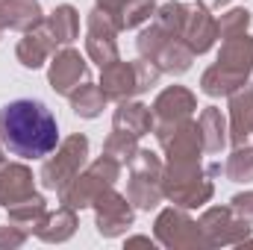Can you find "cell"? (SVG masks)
I'll use <instances>...</instances> for the list:
<instances>
[{
    "instance_id": "obj_1",
    "label": "cell",
    "mask_w": 253,
    "mask_h": 250,
    "mask_svg": "<svg viewBox=\"0 0 253 250\" xmlns=\"http://www.w3.org/2000/svg\"><path fill=\"white\" fill-rule=\"evenodd\" d=\"M0 138L21 159H44L59 144V124L39 100H12L0 109Z\"/></svg>"
},
{
    "instance_id": "obj_2",
    "label": "cell",
    "mask_w": 253,
    "mask_h": 250,
    "mask_svg": "<svg viewBox=\"0 0 253 250\" xmlns=\"http://www.w3.org/2000/svg\"><path fill=\"white\" fill-rule=\"evenodd\" d=\"M251 71H253V39L248 33H242L236 39H224L218 62L200 77V88L209 97L233 94L236 88H242L248 83Z\"/></svg>"
},
{
    "instance_id": "obj_3",
    "label": "cell",
    "mask_w": 253,
    "mask_h": 250,
    "mask_svg": "<svg viewBox=\"0 0 253 250\" xmlns=\"http://www.w3.org/2000/svg\"><path fill=\"white\" fill-rule=\"evenodd\" d=\"M118 174H121V162L112 159L109 153L100 156L85 174H77V177L59 191V194H62V203L71 206V209L94 206V200H97L106 188H112V183L118 180Z\"/></svg>"
},
{
    "instance_id": "obj_4",
    "label": "cell",
    "mask_w": 253,
    "mask_h": 250,
    "mask_svg": "<svg viewBox=\"0 0 253 250\" xmlns=\"http://www.w3.org/2000/svg\"><path fill=\"white\" fill-rule=\"evenodd\" d=\"M162 194L186 209H194L212 197V183L203 177L197 162L194 165H168V171H162Z\"/></svg>"
},
{
    "instance_id": "obj_5",
    "label": "cell",
    "mask_w": 253,
    "mask_h": 250,
    "mask_svg": "<svg viewBox=\"0 0 253 250\" xmlns=\"http://www.w3.org/2000/svg\"><path fill=\"white\" fill-rule=\"evenodd\" d=\"M85 156H88V138L85 135L65 138L59 144V150H56V156L42 165V186L62 191L80 174V168L85 165Z\"/></svg>"
},
{
    "instance_id": "obj_6",
    "label": "cell",
    "mask_w": 253,
    "mask_h": 250,
    "mask_svg": "<svg viewBox=\"0 0 253 250\" xmlns=\"http://www.w3.org/2000/svg\"><path fill=\"white\" fill-rule=\"evenodd\" d=\"M159 144L168 153V165H194L203 141H200V129L194 121H171V124H159L156 126Z\"/></svg>"
},
{
    "instance_id": "obj_7",
    "label": "cell",
    "mask_w": 253,
    "mask_h": 250,
    "mask_svg": "<svg viewBox=\"0 0 253 250\" xmlns=\"http://www.w3.org/2000/svg\"><path fill=\"white\" fill-rule=\"evenodd\" d=\"M115 36H118V21L103 12V9H94L88 12V36H85V50L94 62L109 65L118 59V44H115Z\"/></svg>"
},
{
    "instance_id": "obj_8",
    "label": "cell",
    "mask_w": 253,
    "mask_h": 250,
    "mask_svg": "<svg viewBox=\"0 0 253 250\" xmlns=\"http://www.w3.org/2000/svg\"><path fill=\"white\" fill-rule=\"evenodd\" d=\"M85 77H88V65L80 56V50H74V47L59 50V53L53 56V62H50V71H47V80H50L53 91H59L65 97H68L80 83H85Z\"/></svg>"
},
{
    "instance_id": "obj_9",
    "label": "cell",
    "mask_w": 253,
    "mask_h": 250,
    "mask_svg": "<svg viewBox=\"0 0 253 250\" xmlns=\"http://www.w3.org/2000/svg\"><path fill=\"white\" fill-rule=\"evenodd\" d=\"M100 88L106 91L109 100H126L132 94H141V83H138V68L135 62H109L103 65L100 74Z\"/></svg>"
},
{
    "instance_id": "obj_10",
    "label": "cell",
    "mask_w": 253,
    "mask_h": 250,
    "mask_svg": "<svg viewBox=\"0 0 253 250\" xmlns=\"http://www.w3.org/2000/svg\"><path fill=\"white\" fill-rule=\"evenodd\" d=\"M253 138V85L245 83L230 94V141L248 144Z\"/></svg>"
},
{
    "instance_id": "obj_11",
    "label": "cell",
    "mask_w": 253,
    "mask_h": 250,
    "mask_svg": "<svg viewBox=\"0 0 253 250\" xmlns=\"http://www.w3.org/2000/svg\"><path fill=\"white\" fill-rule=\"evenodd\" d=\"M94 206H97V227H100L103 236H115V233H121L124 227L132 224L129 200L121 197L118 191H112V188H106V191L94 200Z\"/></svg>"
},
{
    "instance_id": "obj_12",
    "label": "cell",
    "mask_w": 253,
    "mask_h": 250,
    "mask_svg": "<svg viewBox=\"0 0 253 250\" xmlns=\"http://www.w3.org/2000/svg\"><path fill=\"white\" fill-rule=\"evenodd\" d=\"M194 109H197V100H194V94H191L189 88L171 85V88H165L156 97V103H153V121H159V124L186 121V118H191Z\"/></svg>"
},
{
    "instance_id": "obj_13",
    "label": "cell",
    "mask_w": 253,
    "mask_h": 250,
    "mask_svg": "<svg viewBox=\"0 0 253 250\" xmlns=\"http://www.w3.org/2000/svg\"><path fill=\"white\" fill-rule=\"evenodd\" d=\"M180 39L191 47V53H206V50L215 44V39H218V21L209 15V9L200 6V9L189 12Z\"/></svg>"
},
{
    "instance_id": "obj_14",
    "label": "cell",
    "mask_w": 253,
    "mask_h": 250,
    "mask_svg": "<svg viewBox=\"0 0 253 250\" xmlns=\"http://www.w3.org/2000/svg\"><path fill=\"white\" fill-rule=\"evenodd\" d=\"M39 24H44L39 0H0V30L30 33Z\"/></svg>"
},
{
    "instance_id": "obj_15",
    "label": "cell",
    "mask_w": 253,
    "mask_h": 250,
    "mask_svg": "<svg viewBox=\"0 0 253 250\" xmlns=\"http://www.w3.org/2000/svg\"><path fill=\"white\" fill-rule=\"evenodd\" d=\"M56 50V39L50 36V30L44 24H39L36 30H30L21 42H18V62L24 68H42L47 62V56Z\"/></svg>"
},
{
    "instance_id": "obj_16",
    "label": "cell",
    "mask_w": 253,
    "mask_h": 250,
    "mask_svg": "<svg viewBox=\"0 0 253 250\" xmlns=\"http://www.w3.org/2000/svg\"><path fill=\"white\" fill-rule=\"evenodd\" d=\"M33 194V174L24 165H0V203L12 206Z\"/></svg>"
},
{
    "instance_id": "obj_17",
    "label": "cell",
    "mask_w": 253,
    "mask_h": 250,
    "mask_svg": "<svg viewBox=\"0 0 253 250\" xmlns=\"http://www.w3.org/2000/svg\"><path fill=\"white\" fill-rule=\"evenodd\" d=\"M115 129L118 132H126L132 138H141L144 132L153 129V112L144 106V103H129V100H121V106L115 109Z\"/></svg>"
},
{
    "instance_id": "obj_18",
    "label": "cell",
    "mask_w": 253,
    "mask_h": 250,
    "mask_svg": "<svg viewBox=\"0 0 253 250\" xmlns=\"http://www.w3.org/2000/svg\"><path fill=\"white\" fill-rule=\"evenodd\" d=\"M197 129H200L203 150H209V153H221V150L227 147V141H230V135H227V121H224L221 109H215V106H206V109L200 112Z\"/></svg>"
},
{
    "instance_id": "obj_19",
    "label": "cell",
    "mask_w": 253,
    "mask_h": 250,
    "mask_svg": "<svg viewBox=\"0 0 253 250\" xmlns=\"http://www.w3.org/2000/svg\"><path fill=\"white\" fill-rule=\"evenodd\" d=\"M168 212V218H171V224L177 227V230H171V227H162V224H156V233H159V239L168 245V248H180V245H194V242H200V233H197V224L189 221L183 212H177V209H165Z\"/></svg>"
},
{
    "instance_id": "obj_20",
    "label": "cell",
    "mask_w": 253,
    "mask_h": 250,
    "mask_svg": "<svg viewBox=\"0 0 253 250\" xmlns=\"http://www.w3.org/2000/svg\"><path fill=\"white\" fill-rule=\"evenodd\" d=\"M71 106H74V112L80 115V118H97L103 109H106V91L100 88V85H94V83H85V85H77L71 94Z\"/></svg>"
},
{
    "instance_id": "obj_21",
    "label": "cell",
    "mask_w": 253,
    "mask_h": 250,
    "mask_svg": "<svg viewBox=\"0 0 253 250\" xmlns=\"http://www.w3.org/2000/svg\"><path fill=\"white\" fill-rule=\"evenodd\" d=\"M44 27L50 30V36L56 39V44H71L77 36H80V15H77V9L74 6H59L47 21H44Z\"/></svg>"
},
{
    "instance_id": "obj_22",
    "label": "cell",
    "mask_w": 253,
    "mask_h": 250,
    "mask_svg": "<svg viewBox=\"0 0 253 250\" xmlns=\"http://www.w3.org/2000/svg\"><path fill=\"white\" fill-rule=\"evenodd\" d=\"M191 59H194V53H191V47L183 42V39H171L165 47H162V53H159V71H165V74H186L191 68Z\"/></svg>"
},
{
    "instance_id": "obj_23",
    "label": "cell",
    "mask_w": 253,
    "mask_h": 250,
    "mask_svg": "<svg viewBox=\"0 0 253 250\" xmlns=\"http://www.w3.org/2000/svg\"><path fill=\"white\" fill-rule=\"evenodd\" d=\"M227 177L233 180V183H251L253 180V147H236V153L227 159Z\"/></svg>"
},
{
    "instance_id": "obj_24",
    "label": "cell",
    "mask_w": 253,
    "mask_h": 250,
    "mask_svg": "<svg viewBox=\"0 0 253 250\" xmlns=\"http://www.w3.org/2000/svg\"><path fill=\"white\" fill-rule=\"evenodd\" d=\"M186 18H189V6L180 3V0H171V3H165V6L159 9V21H156V24H159L168 36L180 39V33H183V27H186Z\"/></svg>"
},
{
    "instance_id": "obj_25",
    "label": "cell",
    "mask_w": 253,
    "mask_h": 250,
    "mask_svg": "<svg viewBox=\"0 0 253 250\" xmlns=\"http://www.w3.org/2000/svg\"><path fill=\"white\" fill-rule=\"evenodd\" d=\"M153 12H156L153 0H126L124 9L118 12V30H132V27L144 24Z\"/></svg>"
},
{
    "instance_id": "obj_26",
    "label": "cell",
    "mask_w": 253,
    "mask_h": 250,
    "mask_svg": "<svg viewBox=\"0 0 253 250\" xmlns=\"http://www.w3.org/2000/svg\"><path fill=\"white\" fill-rule=\"evenodd\" d=\"M174 36H168L159 24H153V27H147L141 36H138V53H141V59H150V62H156L159 59V53H162V47L171 42Z\"/></svg>"
},
{
    "instance_id": "obj_27",
    "label": "cell",
    "mask_w": 253,
    "mask_h": 250,
    "mask_svg": "<svg viewBox=\"0 0 253 250\" xmlns=\"http://www.w3.org/2000/svg\"><path fill=\"white\" fill-rule=\"evenodd\" d=\"M42 224H50V227H56V230H50V233L44 236V242H62V239H68V236L74 233V227H77V218H74L71 206H65V209H59L56 215H47V212H44Z\"/></svg>"
},
{
    "instance_id": "obj_28",
    "label": "cell",
    "mask_w": 253,
    "mask_h": 250,
    "mask_svg": "<svg viewBox=\"0 0 253 250\" xmlns=\"http://www.w3.org/2000/svg\"><path fill=\"white\" fill-rule=\"evenodd\" d=\"M248 27H251V12L248 9H230L218 21V36L221 39H236V36L248 33Z\"/></svg>"
},
{
    "instance_id": "obj_29",
    "label": "cell",
    "mask_w": 253,
    "mask_h": 250,
    "mask_svg": "<svg viewBox=\"0 0 253 250\" xmlns=\"http://www.w3.org/2000/svg\"><path fill=\"white\" fill-rule=\"evenodd\" d=\"M103 150H106L112 159H118V162L124 165V162H129V159L135 156V150H138V147H135V138H132V135H126V132H118V129H115V132L106 138Z\"/></svg>"
},
{
    "instance_id": "obj_30",
    "label": "cell",
    "mask_w": 253,
    "mask_h": 250,
    "mask_svg": "<svg viewBox=\"0 0 253 250\" xmlns=\"http://www.w3.org/2000/svg\"><path fill=\"white\" fill-rule=\"evenodd\" d=\"M233 215H239L245 224H253V191H245V194H236L233 197Z\"/></svg>"
},
{
    "instance_id": "obj_31",
    "label": "cell",
    "mask_w": 253,
    "mask_h": 250,
    "mask_svg": "<svg viewBox=\"0 0 253 250\" xmlns=\"http://www.w3.org/2000/svg\"><path fill=\"white\" fill-rule=\"evenodd\" d=\"M126 0H97V9H103V12H109L115 21H118V12L124 9Z\"/></svg>"
},
{
    "instance_id": "obj_32",
    "label": "cell",
    "mask_w": 253,
    "mask_h": 250,
    "mask_svg": "<svg viewBox=\"0 0 253 250\" xmlns=\"http://www.w3.org/2000/svg\"><path fill=\"white\" fill-rule=\"evenodd\" d=\"M197 3H200L203 9H209V12H212V9H221V6H227V0H197Z\"/></svg>"
},
{
    "instance_id": "obj_33",
    "label": "cell",
    "mask_w": 253,
    "mask_h": 250,
    "mask_svg": "<svg viewBox=\"0 0 253 250\" xmlns=\"http://www.w3.org/2000/svg\"><path fill=\"white\" fill-rule=\"evenodd\" d=\"M6 242H9V245H21V242H24V233H15V236H6Z\"/></svg>"
},
{
    "instance_id": "obj_34",
    "label": "cell",
    "mask_w": 253,
    "mask_h": 250,
    "mask_svg": "<svg viewBox=\"0 0 253 250\" xmlns=\"http://www.w3.org/2000/svg\"><path fill=\"white\" fill-rule=\"evenodd\" d=\"M0 165H3V138H0Z\"/></svg>"
},
{
    "instance_id": "obj_35",
    "label": "cell",
    "mask_w": 253,
    "mask_h": 250,
    "mask_svg": "<svg viewBox=\"0 0 253 250\" xmlns=\"http://www.w3.org/2000/svg\"><path fill=\"white\" fill-rule=\"evenodd\" d=\"M0 33H3V30H0Z\"/></svg>"
}]
</instances>
